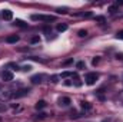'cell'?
Instances as JSON below:
<instances>
[{
    "label": "cell",
    "mask_w": 123,
    "mask_h": 122,
    "mask_svg": "<svg viewBox=\"0 0 123 122\" xmlns=\"http://www.w3.org/2000/svg\"><path fill=\"white\" fill-rule=\"evenodd\" d=\"M97 79H99V75H97L96 72H90V73L86 75V79H85V81H86L87 85H94Z\"/></svg>",
    "instance_id": "obj_1"
},
{
    "label": "cell",
    "mask_w": 123,
    "mask_h": 122,
    "mask_svg": "<svg viewBox=\"0 0 123 122\" xmlns=\"http://www.w3.org/2000/svg\"><path fill=\"white\" fill-rule=\"evenodd\" d=\"M31 20H43V22H53L55 16H44V14H33Z\"/></svg>",
    "instance_id": "obj_2"
},
{
    "label": "cell",
    "mask_w": 123,
    "mask_h": 122,
    "mask_svg": "<svg viewBox=\"0 0 123 122\" xmlns=\"http://www.w3.org/2000/svg\"><path fill=\"white\" fill-rule=\"evenodd\" d=\"M29 92H30V89H29V88H23V89H19V91H16L14 93H12V98H16V99L23 98V96L29 95Z\"/></svg>",
    "instance_id": "obj_3"
},
{
    "label": "cell",
    "mask_w": 123,
    "mask_h": 122,
    "mask_svg": "<svg viewBox=\"0 0 123 122\" xmlns=\"http://www.w3.org/2000/svg\"><path fill=\"white\" fill-rule=\"evenodd\" d=\"M1 78H3L4 82H10V81H13V73L10 70H4L3 75H1Z\"/></svg>",
    "instance_id": "obj_4"
},
{
    "label": "cell",
    "mask_w": 123,
    "mask_h": 122,
    "mask_svg": "<svg viewBox=\"0 0 123 122\" xmlns=\"http://www.w3.org/2000/svg\"><path fill=\"white\" fill-rule=\"evenodd\" d=\"M72 103V101H70V98H67V96H63L59 99V105L60 106H69Z\"/></svg>",
    "instance_id": "obj_5"
},
{
    "label": "cell",
    "mask_w": 123,
    "mask_h": 122,
    "mask_svg": "<svg viewBox=\"0 0 123 122\" xmlns=\"http://www.w3.org/2000/svg\"><path fill=\"white\" fill-rule=\"evenodd\" d=\"M1 17H3L4 20H12V19H13V12H12V10H3Z\"/></svg>",
    "instance_id": "obj_6"
},
{
    "label": "cell",
    "mask_w": 123,
    "mask_h": 122,
    "mask_svg": "<svg viewBox=\"0 0 123 122\" xmlns=\"http://www.w3.org/2000/svg\"><path fill=\"white\" fill-rule=\"evenodd\" d=\"M19 39H20V37H19L17 34H10V36L6 37V42H7V43H16V42H19Z\"/></svg>",
    "instance_id": "obj_7"
},
{
    "label": "cell",
    "mask_w": 123,
    "mask_h": 122,
    "mask_svg": "<svg viewBox=\"0 0 123 122\" xmlns=\"http://www.w3.org/2000/svg\"><path fill=\"white\" fill-rule=\"evenodd\" d=\"M43 78H44L43 75H34V76H31V79H30V81L33 82V83H40Z\"/></svg>",
    "instance_id": "obj_8"
},
{
    "label": "cell",
    "mask_w": 123,
    "mask_h": 122,
    "mask_svg": "<svg viewBox=\"0 0 123 122\" xmlns=\"http://www.w3.org/2000/svg\"><path fill=\"white\" fill-rule=\"evenodd\" d=\"M80 106H82V109H85V111H90V109H92V105H90L89 102H85V101L80 102Z\"/></svg>",
    "instance_id": "obj_9"
},
{
    "label": "cell",
    "mask_w": 123,
    "mask_h": 122,
    "mask_svg": "<svg viewBox=\"0 0 123 122\" xmlns=\"http://www.w3.org/2000/svg\"><path fill=\"white\" fill-rule=\"evenodd\" d=\"M43 108H46V102L44 101H37L36 102V109L39 111V109H43Z\"/></svg>",
    "instance_id": "obj_10"
},
{
    "label": "cell",
    "mask_w": 123,
    "mask_h": 122,
    "mask_svg": "<svg viewBox=\"0 0 123 122\" xmlns=\"http://www.w3.org/2000/svg\"><path fill=\"white\" fill-rule=\"evenodd\" d=\"M56 29H57V32H66L67 30V25L66 23H59Z\"/></svg>",
    "instance_id": "obj_11"
},
{
    "label": "cell",
    "mask_w": 123,
    "mask_h": 122,
    "mask_svg": "<svg viewBox=\"0 0 123 122\" xmlns=\"http://www.w3.org/2000/svg\"><path fill=\"white\" fill-rule=\"evenodd\" d=\"M14 25H16V26H19V27H26V26H27V25H26L23 20H19V19L14 22Z\"/></svg>",
    "instance_id": "obj_12"
},
{
    "label": "cell",
    "mask_w": 123,
    "mask_h": 122,
    "mask_svg": "<svg viewBox=\"0 0 123 122\" xmlns=\"http://www.w3.org/2000/svg\"><path fill=\"white\" fill-rule=\"evenodd\" d=\"M117 9H119V6H117V4H113V6H110V7H109V12L113 14V13H116V12H117Z\"/></svg>",
    "instance_id": "obj_13"
},
{
    "label": "cell",
    "mask_w": 123,
    "mask_h": 122,
    "mask_svg": "<svg viewBox=\"0 0 123 122\" xmlns=\"http://www.w3.org/2000/svg\"><path fill=\"white\" fill-rule=\"evenodd\" d=\"M85 66H86L85 62H77V63H76V68H77V69H83Z\"/></svg>",
    "instance_id": "obj_14"
},
{
    "label": "cell",
    "mask_w": 123,
    "mask_h": 122,
    "mask_svg": "<svg viewBox=\"0 0 123 122\" xmlns=\"http://www.w3.org/2000/svg\"><path fill=\"white\" fill-rule=\"evenodd\" d=\"M80 37H85V36H87V30H79V33H77Z\"/></svg>",
    "instance_id": "obj_15"
},
{
    "label": "cell",
    "mask_w": 123,
    "mask_h": 122,
    "mask_svg": "<svg viewBox=\"0 0 123 122\" xmlns=\"http://www.w3.org/2000/svg\"><path fill=\"white\" fill-rule=\"evenodd\" d=\"M6 109H7V106H6V105H4V103L0 101V112H4Z\"/></svg>",
    "instance_id": "obj_16"
},
{
    "label": "cell",
    "mask_w": 123,
    "mask_h": 122,
    "mask_svg": "<svg viewBox=\"0 0 123 122\" xmlns=\"http://www.w3.org/2000/svg\"><path fill=\"white\" fill-rule=\"evenodd\" d=\"M30 69H31L30 65H26V66H23V68H22V70H25V72H29Z\"/></svg>",
    "instance_id": "obj_17"
},
{
    "label": "cell",
    "mask_w": 123,
    "mask_h": 122,
    "mask_svg": "<svg viewBox=\"0 0 123 122\" xmlns=\"http://www.w3.org/2000/svg\"><path fill=\"white\" fill-rule=\"evenodd\" d=\"M116 37H117V39H120V40H123V30L117 32V34H116Z\"/></svg>",
    "instance_id": "obj_18"
},
{
    "label": "cell",
    "mask_w": 123,
    "mask_h": 122,
    "mask_svg": "<svg viewBox=\"0 0 123 122\" xmlns=\"http://www.w3.org/2000/svg\"><path fill=\"white\" fill-rule=\"evenodd\" d=\"M40 40V37L39 36H34V37H31V43H37Z\"/></svg>",
    "instance_id": "obj_19"
},
{
    "label": "cell",
    "mask_w": 123,
    "mask_h": 122,
    "mask_svg": "<svg viewBox=\"0 0 123 122\" xmlns=\"http://www.w3.org/2000/svg\"><path fill=\"white\" fill-rule=\"evenodd\" d=\"M96 20H97V22H100V23H103V22H105V17H103V16H97V17H96Z\"/></svg>",
    "instance_id": "obj_20"
},
{
    "label": "cell",
    "mask_w": 123,
    "mask_h": 122,
    "mask_svg": "<svg viewBox=\"0 0 123 122\" xmlns=\"http://www.w3.org/2000/svg\"><path fill=\"white\" fill-rule=\"evenodd\" d=\"M62 76H63V78H67V76H72V73H70V72H63Z\"/></svg>",
    "instance_id": "obj_21"
},
{
    "label": "cell",
    "mask_w": 123,
    "mask_h": 122,
    "mask_svg": "<svg viewBox=\"0 0 123 122\" xmlns=\"http://www.w3.org/2000/svg\"><path fill=\"white\" fill-rule=\"evenodd\" d=\"M99 61H100V59H99V58H94V59H93V61H92L93 66H96V65H97V63H99Z\"/></svg>",
    "instance_id": "obj_22"
},
{
    "label": "cell",
    "mask_w": 123,
    "mask_h": 122,
    "mask_svg": "<svg viewBox=\"0 0 123 122\" xmlns=\"http://www.w3.org/2000/svg\"><path fill=\"white\" fill-rule=\"evenodd\" d=\"M85 17H92V13H90V12H87V13H85Z\"/></svg>",
    "instance_id": "obj_23"
},
{
    "label": "cell",
    "mask_w": 123,
    "mask_h": 122,
    "mask_svg": "<svg viewBox=\"0 0 123 122\" xmlns=\"http://www.w3.org/2000/svg\"><path fill=\"white\" fill-rule=\"evenodd\" d=\"M72 62H73V61H72V59H69V61H66V62H64L63 65H69V63H72Z\"/></svg>",
    "instance_id": "obj_24"
},
{
    "label": "cell",
    "mask_w": 123,
    "mask_h": 122,
    "mask_svg": "<svg viewBox=\"0 0 123 122\" xmlns=\"http://www.w3.org/2000/svg\"><path fill=\"white\" fill-rule=\"evenodd\" d=\"M52 82H53V83H56V82H57V76H53V81H52Z\"/></svg>",
    "instance_id": "obj_25"
},
{
    "label": "cell",
    "mask_w": 123,
    "mask_h": 122,
    "mask_svg": "<svg viewBox=\"0 0 123 122\" xmlns=\"http://www.w3.org/2000/svg\"><path fill=\"white\" fill-rule=\"evenodd\" d=\"M102 122H109V121H107V119H103V121H102Z\"/></svg>",
    "instance_id": "obj_26"
},
{
    "label": "cell",
    "mask_w": 123,
    "mask_h": 122,
    "mask_svg": "<svg viewBox=\"0 0 123 122\" xmlns=\"http://www.w3.org/2000/svg\"><path fill=\"white\" fill-rule=\"evenodd\" d=\"M0 121H1V118H0Z\"/></svg>",
    "instance_id": "obj_27"
}]
</instances>
